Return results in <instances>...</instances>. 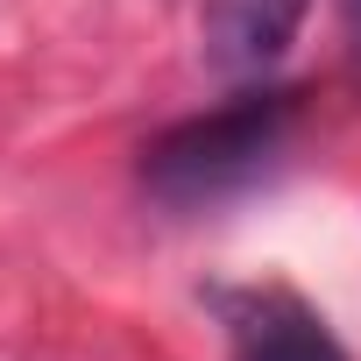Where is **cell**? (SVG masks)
I'll return each instance as SVG.
<instances>
[{
    "label": "cell",
    "instance_id": "1",
    "mask_svg": "<svg viewBox=\"0 0 361 361\" xmlns=\"http://www.w3.org/2000/svg\"><path fill=\"white\" fill-rule=\"evenodd\" d=\"M305 121V85H248L192 121H170L142 142V192L170 213H199L220 199H241L248 185L290 156V135Z\"/></svg>",
    "mask_w": 361,
    "mask_h": 361
},
{
    "label": "cell",
    "instance_id": "2",
    "mask_svg": "<svg viewBox=\"0 0 361 361\" xmlns=\"http://www.w3.org/2000/svg\"><path fill=\"white\" fill-rule=\"evenodd\" d=\"M227 361H354L319 305H305L290 283H220L213 290Z\"/></svg>",
    "mask_w": 361,
    "mask_h": 361
},
{
    "label": "cell",
    "instance_id": "3",
    "mask_svg": "<svg viewBox=\"0 0 361 361\" xmlns=\"http://www.w3.org/2000/svg\"><path fill=\"white\" fill-rule=\"evenodd\" d=\"M312 0H206V22H199V43H206V64L220 78H262L305 29Z\"/></svg>",
    "mask_w": 361,
    "mask_h": 361
},
{
    "label": "cell",
    "instance_id": "4",
    "mask_svg": "<svg viewBox=\"0 0 361 361\" xmlns=\"http://www.w3.org/2000/svg\"><path fill=\"white\" fill-rule=\"evenodd\" d=\"M340 29H347V57L361 64V0H340Z\"/></svg>",
    "mask_w": 361,
    "mask_h": 361
}]
</instances>
